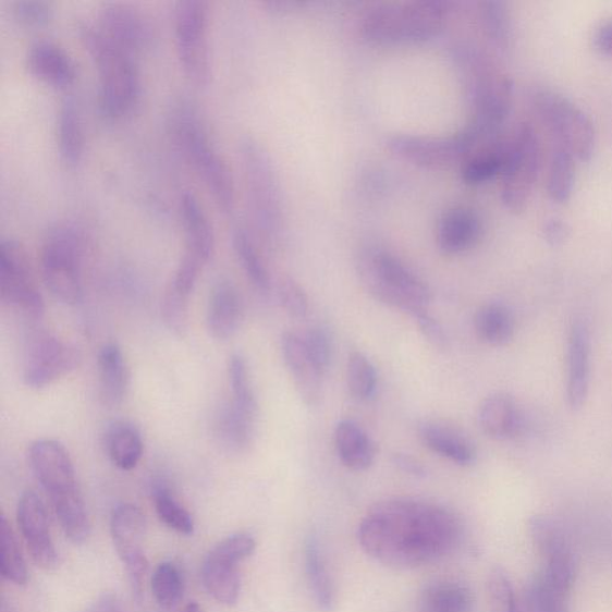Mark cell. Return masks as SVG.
I'll return each mask as SVG.
<instances>
[{
    "mask_svg": "<svg viewBox=\"0 0 612 612\" xmlns=\"http://www.w3.org/2000/svg\"><path fill=\"white\" fill-rule=\"evenodd\" d=\"M364 552L395 570H412L452 552L461 542V521L450 510L414 499L375 505L359 526Z\"/></svg>",
    "mask_w": 612,
    "mask_h": 612,
    "instance_id": "6da1fadb",
    "label": "cell"
},
{
    "mask_svg": "<svg viewBox=\"0 0 612 612\" xmlns=\"http://www.w3.org/2000/svg\"><path fill=\"white\" fill-rule=\"evenodd\" d=\"M450 60L469 108L467 127L484 140L498 137L512 109V79L491 57L469 42L452 45Z\"/></svg>",
    "mask_w": 612,
    "mask_h": 612,
    "instance_id": "7a4b0ae2",
    "label": "cell"
},
{
    "mask_svg": "<svg viewBox=\"0 0 612 612\" xmlns=\"http://www.w3.org/2000/svg\"><path fill=\"white\" fill-rule=\"evenodd\" d=\"M454 9L449 0L376 3L359 20L362 38L383 47L418 45L444 30Z\"/></svg>",
    "mask_w": 612,
    "mask_h": 612,
    "instance_id": "3957f363",
    "label": "cell"
},
{
    "mask_svg": "<svg viewBox=\"0 0 612 612\" xmlns=\"http://www.w3.org/2000/svg\"><path fill=\"white\" fill-rule=\"evenodd\" d=\"M238 157L253 228L267 246L285 238L286 206L283 187L271 154L253 137L238 144Z\"/></svg>",
    "mask_w": 612,
    "mask_h": 612,
    "instance_id": "277c9868",
    "label": "cell"
},
{
    "mask_svg": "<svg viewBox=\"0 0 612 612\" xmlns=\"http://www.w3.org/2000/svg\"><path fill=\"white\" fill-rule=\"evenodd\" d=\"M78 34L99 73V106L102 114L112 120L131 114L142 96L137 57L109 40L95 23L81 22Z\"/></svg>",
    "mask_w": 612,
    "mask_h": 612,
    "instance_id": "5b68a950",
    "label": "cell"
},
{
    "mask_svg": "<svg viewBox=\"0 0 612 612\" xmlns=\"http://www.w3.org/2000/svg\"><path fill=\"white\" fill-rule=\"evenodd\" d=\"M363 286L370 295L391 308L413 315L432 301V291L423 278L400 257L378 244H365L356 255Z\"/></svg>",
    "mask_w": 612,
    "mask_h": 612,
    "instance_id": "8992f818",
    "label": "cell"
},
{
    "mask_svg": "<svg viewBox=\"0 0 612 612\" xmlns=\"http://www.w3.org/2000/svg\"><path fill=\"white\" fill-rule=\"evenodd\" d=\"M170 128L181 152L203 180L220 210L228 213L234 210V175L217 150L197 110L187 103L178 106L171 115Z\"/></svg>",
    "mask_w": 612,
    "mask_h": 612,
    "instance_id": "52a82bcc",
    "label": "cell"
},
{
    "mask_svg": "<svg viewBox=\"0 0 612 612\" xmlns=\"http://www.w3.org/2000/svg\"><path fill=\"white\" fill-rule=\"evenodd\" d=\"M485 142L488 140H482L473 130L465 127L446 136L393 133L384 138L383 146L391 156L413 167L444 170L461 167Z\"/></svg>",
    "mask_w": 612,
    "mask_h": 612,
    "instance_id": "ba28073f",
    "label": "cell"
},
{
    "mask_svg": "<svg viewBox=\"0 0 612 612\" xmlns=\"http://www.w3.org/2000/svg\"><path fill=\"white\" fill-rule=\"evenodd\" d=\"M541 167V144L530 124H519L507 134L501 171L500 199L512 213L528 205Z\"/></svg>",
    "mask_w": 612,
    "mask_h": 612,
    "instance_id": "9c48e42d",
    "label": "cell"
},
{
    "mask_svg": "<svg viewBox=\"0 0 612 612\" xmlns=\"http://www.w3.org/2000/svg\"><path fill=\"white\" fill-rule=\"evenodd\" d=\"M534 107L555 146L567 150L580 162L590 161L596 132L582 108L552 90H538L534 95Z\"/></svg>",
    "mask_w": 612,
    "mask_h": 612,
    "instance_id": "30bf717a",
    "label": "cell"
},
{
    "mask_svg": "<svg viewBox=\"0 0 612 612\" xmlns=\"http://www.w3.org/2000/svg\"><path fill=\"white\" fill-rule=\"evenodd\" d=\"M179 63L187 78L204 87L211 78L210 10L206 0H180L174 9Z\"/></svg>",
    "mask_w": 612,
    "mask_h": 612,
    "instance_id": "8fae6325",
    "label": "cell"
},
{
    "mask_svg": "<svg viewBox=\"0 0 612 612\" xmlns=\"http://www.w3.org/2000/svg\"><path fill=\"white\" fill-rule=\"evenodd\" d=\"M83 246L77 232L58 227L46 237L41 249V271L52 295L69 305L83 301Z\"/></svg>",
    "mask_w": 612,
    "mask_h": 612,
    "instance_id": "7c38bea8",
    "label": "cell"
},
{
    "mask_svg": "<svg viewBox=\"0 0 612 612\" xmlns=\"http://www.w3.org/2000/svg\"><path fill=\"white\" fill-rule=\"evenodd\" d=\"M29 461L33 472L50 495L57 516L85 506L75 467L64 445L52 439L38 440L30 446Z\"/></svg>",
    "mask_w": 612,
    "mask_h": 612,
    "instance_id": "4fadbf2b",
    "label": "cell"
},
{
    "mask_svg": "<svg viewBox=\"0 0 612 612\" xmlns=\"http://www.w3.org/2000/svg\"><path fill=\"white\" fill-rule=\"evenodd\" d=\"M0 292L2 301L22 314L40 320L45 302L32 273L26 253L12 240L0 243Z\"/></svg>",
    "mask_w": 612,
    "mask_h": 612,
    "instance_id": "5bb4252c",
    "label": "cell"
},
{
    "mask_svg": "<svg viewBox=\"0 0 612 612\" xmlns=\"http://www.w3.org/2000/svg\"><path fill=\"white\" fill-rule=\"evenodd\" d=\"M79 351L50 333L35 334L28 344L23 365V381L32 389H44L57 379L75 371Z\"/></svg>",
    "mask_w": 612,
    "mask_h": 612,
    "instance_id": "9a60e30c",
    "label": "cell"
},
{
    "mask_svg": "<svg viewBox=\"0 0 612 612\" xmlns=\"http://www.w3.org/2000/svg\"><path fill=\"white\" fill-rule=\"evenodd\" d=\"M146 526L145 514L132 504L117 506L110 517V535L137 597L143 593L145 575L149 568L144 548Z\"/></svg>",
    "mask_w": 612,
    "mask_h": 612,
    "instance_id": "2e32d148",
    "label": "cell"
},
{
    "mask_svg": "<svg viewBox=\"0 0 612 612\" xmlns=\"http://www.w3.org/2000/svg\"><path fill=\"white\" fill-rule=\"evenodd\" d=\"M96 24L109 40L137 58L152 42L150 21L137 8L127 3L105 4Z\"/></svg>",
    "mask_w": 612,
    "mask_h": 612,
    "instance_id": "e0dca14e",
    "label": "cell"
},
{
    "mask_svg": "<svg viewBox=\"0 0 612 612\" xmlns=\"http://www.w3.org/2000/svg\"><path fill=\"white\" fill-rule=\"evenodd\" d=\"M20 530L26 541L29 553L39 567L53 571L59 563L47 511L40 495L33 491L22 494L17 506Z\"/></svg>",
    "mask_w": 612,
    "mask_h": 612,
    "instance_id": "ac0fdd59",
    "label": "cell"
},
{
    "mask_svg": "<svg viewBox=\"0 0 612 612\" xmlns=\"http://www.w3.org/2000/svg\"><path fill=\"white\" fill-rule=\"evenodd\" d=\"M482 234L480 215L469 206H454L440 216L436 241L440 252L454 256L474 248Z\"/></svg>",
    "mask_w": 612,
    "mask_h": 612,
    "instance_id": "d6986e66",
    "label": "cell"
},
{
    "mask_svg": "<svg viewBox=\"0 0 612 612\" xmlns=\"http://www.w3.org/2000/svg\"><path fill=\"white\" fill-rule=\"evenodd\" d=\"M179 211L186 238L183 255L206 266L216 249V234L210 217L197 195L191 191L181 194Z\"/></svg>",
    "mask_w": 612,
    "mask_h": 612,
    "instance_id": "ffe728a7",
    "label": "cell"
},
{
    "mask_svg": "<svg viewBox=\"0 0 612 612\" xmlns=\"http://www.w3.org/2000/svg\"><path fill=\"white\" fill-rule=\"evenodd\" d=\"M591 341L589 329L582 323H574L571 329L567 350L568 406L579 411L585 406L590 390Z\"/></svg>",
    "mask_w": 612,
    "mask_h": 612,
    "instance_id": "44dd1931",
    "label": "cell"
},
{
    "mask_svg": "<svg viewBox=\"0 0 612 612\" xmlns=\"http://www.w3.org/2000/svg\"><path fill=\"white\" fill-rule=\"evenodd\" d=\"M281 352L301 399L309 407L317 406L322 396L323 375L306 351L303 338L295 333L284 334Z\"/></svg>",
    "mask_w": 612,
    "mask_h": 612,
    "instance_id": "7402d4cb",
    "label": "cell"
},
{
    "mask_svg": "<svg viewBox=\"0 0 612 612\" xmlns=\"http://www.w3.org/2000/svg\"><path fill=\"white\" fill-rule=\"evenodd\" d=\"M26 63L34 77L54 88H69L77 78L75 61L63 47L51 41L33 44Z\"/></svg>",
    "mask_w": 612,
    "mask_h": 612,
    "instance_id": "603a6c76",
    "label": "cell"
},
{
    "mask_svg": "<svg viewBox=\"0 0 612 612\" xmlns=\"http://www.w3.org/2000/svg\"><path fill=\"white\" fill-rule=\"evenodd\" d=\"M242 318L243 304L237 289L229 280H219L208 299V332L218 341H227L237 333Z\"/></svg>",
    "mask_w": 612,
    "mask_h": 612,
    "instance_id": "cb8c5ba5",
    "label": "cell"
},
{
    "mask_svg": "<svg viewBox=\"0 0 612 612\" xmlns=\"http://www.w3.org/2000/svg\"><path fill=\"white\" fill-rule=\"evenodd\" d=\"M100 394L105 405L117 407L127 396L130 389V369L121 347L115 342H108L99 352Z\"/></svg>",
    "mask_w": 612,
    "mask_h": 612,
    "instance_id": "d4e9b609",
    "label": "cell"
},
{
    "mask_svg": "<svg viewBox=\"0 0 612 612\" xmlns=\"http://www.w3.org/2000/svg\"><path fill=\"white\" fill-rule=\"evenodd\" d=\"M482 431L497 440L517 437L523 427V418L517 402L511 396L498 393L488 396L479 411Z\"/></svg>",
    "mask_w": 612,
    "mask_h": 612,
    "instance_id": "484cf974",
    "label": "cell"
},
{
    "mask_svg": "<svg viewBox=\"0 0 612 612\" xmlns=\"http://www.w3.org/2000/svg\"><path fill=\"white\" fill-rule=\"evenodd\" d=\"M507 136H500L482 143L461 166V179L465 185L477 187L486 185L503 171Z\"/></svg>",
    "mask_w": 612,
    "mask_h": 612,
    "instance_id": "4316f807",
    "label": "cell"
},
{
    "mask_svg": "<svg viewBox=\"0 0 612 612\" xmlns=\"http://www.w3.org/2000/svg\"><path fill=\"white\" fill-rule=\"evenodd\" d=\"M419 437L427 449L458 465L475 462L476 451L470 440L450 426L425 423L419 427Z\"/></svg>",
    "mask_w": 612,
    "mask_h": 612,
    "instance_id": "83f0119b",
    "label": "cell"
},
{
    "mask_svg": "<svg viewBox=\"0 0 612 612\" xmlns=\"http://www.w3.org/2000/svg\"><path fill=\"white\" fill-rule=\"evenodd\" d=\"M334 438L338 455L345 467L353 472H364L371 467L376 448L358 424L352 420L340 421Z\"/></svg>",
    "mask_w": 612,
    "mask_h": 612,
    "instance_id": "f1b7e54d",
    "label": "cell"
},
{
    "mask_svg": "<svg viewBox=\"0 0 612 612\" xmlns=\"http://www.w3.org/2000/svg\"><path fill=\"white\" fill-rule=\"evenodd\" d=\"M105 446L110 461L121 470H133L143 458L142 433L136 426L125 420L108 425Z\"/></svg>",
    "mask_w": 612,
    "mask_h": 612,
    "instance_id": "f546056e",
    "label": "cell"
},
{
    "mask_svg": "<svg viewBox=\"0 0 612 612\" xmlns=\"http://www.w3.org/2000/svg\"><path fill=\"white\" fill-rule=\"evenodd\" d=\"M57 144L61 159L77 166L83 158L85 137L79 108L72 97L61 101L57 114Z\"/></svg>",
    "mask_w": 612,
    "mask_h": 612,
    "instance_id": "4dcf8cb0",
    "label": "cell"
},
{
    "mask_svg": "<svg viewBox=\"0 0 612 612\" xmlns=\"http://www.w3.org/2000/svg\"><path fill=\"white\" fill-rule=\"evenodd\" d=\"M201 578L208 593L218 603L234 605L241 593L238 565L208 553L201 567Z\"/></svg>",
    "mask_w": 612,
    "mask_h": 612,
    "instance_id": "1f68e13d",
    "label": "cell"
},
{
    "mask_svg": "<svg viewBox=\"0 0 612 612\" xmlns=\"http://www.w3.org/2000/svg\"><path fill=\"white\" fill-rule=\"evenodd\" d=\"M255 423L256 418L229 403L217 418L216 431L219 442L232 452L246 451L253 443Z\"/></svg>",
    "mask_w": 612,
    "mask_h": 612,
    "instance_id": "d6a6232c",
    "label": "cell"
},
{
    "mask_svg": "<svg viewBox=\"0 0 612 612\" xmlns=\"http://www.w3.org/2000/svg\"><path fill=\"white\" fill-rule=\"evenodd\" d=\"M232 246H234L237 259L244 273L250 280L253 286L261 293L271 290V276L264 256L257 247L256 241L246 228L238 227L232 232Z\"/></svg>",
    "mask_w": 612,
    "mask_h": 612,
    "instance_id": "836d02e7",
    "label": "cell"
},
{
    "mask_svg": "<svg viewBox=\"0 0 612 612\" xmlns=\"http://www.w3.org/2000/svg\"><path fill=\"white\" fill-rule=\"evenodd\" d=\"M473 592L462 583H438L428 587L421 598V612H473Z\"/></svg>",
    "mask_w": 612,
    "mask_h": 612,
    "instance_id": "e575fe53",
    "label": "cell"
},
{
    "mask_svg": "<svg viewBox=\"0 0 612 612\" xmlns=\"http://www.w3.org/2000/svg\"><path fill=\"white\" fill-rule=\"evenodd\" d=\"M475 330L485 344L505 346L514 334L513 317L504 305L486 304L475 316Z\"/></svg>",
    "mask_w": 612,
    "mask_h": 612,
    "instance_id": "d590c367",
    "label": "cell"
},
{
    "mask_svg": "<svg viewBox=\"0 0 612 612\" xmlns=\"http://www.w3.org/2000/svg\"><path fill=\"white\" fill-rule=\"evenodd\" d=\"M480 27L486 40L495 51L505 52L512 36V20L509 5L503 0H485L479 3Z\"/></svg>",
    "mask_w": 612,
    "mask_h": 612,
    "instance_id": "8d00e7d4",
    "label": "cell"
},
{
    "mask_svg": "<svg viewBox=\"0 0 612 612\" xmlns=\"http://www.w3.org/2000/svg\"><path fill=\"white\" fill-rule=\"evenodd\" d=\"M305 567L316 604L326 611L332 609L334 604L333 583L314 537H310L305 546Z\"/></svg>",
    "mask_w": 612,
    "mask_h": 612,
    "instance_id": "74e56055",
    "label": "cell"
},
{
    "mask_svg": "<svg viewBox=\"0 0 612 612\" xmlns=\"http://www.w3.org/2000/svg\"><path fill=\"white\" fill-rule=\"evenodd\" d=\"M152 497L158 517L168 528L181 535L194 533L192 514L179 503L164 480H157L154 484Z\"/></svg>",
    "mask_w": 612,
    "mask_h": 612,
    "instance_id": "f35d334b",
    "label": "cell"
},
{
    "mask_svg": "<svg viewBox=\"0 0 612 612\" xmlns=\"http://www.w3.org/2000/svg\"><path fill=\"white\" fill-rule=\"evenodd\" d=\"M575 161L572 154L554 145L548 171V193L558 204L570 200L575 181Z\"/></svg>",
    "mask_w": 612,
    "mask_h": 612,
    "instance_id": "ab89813d",
    "label": "cell"
},
{
    "mask_svg": "<svg viewBox=\"0 0 612 612\" xmlns=\"http://www.w3.org/2000/svg\"><path fill=\"white\" fill-rule=\"evenodd\" d=\"M229 382L232 394V405L253 418H257V400L252 383L247 360L241 354H232L229 366Z\"/></svg>",
    "mask_w": 612,
    "mask_h": 612,
    "instance_id": "60d3db41",
    "label": "cell"
},
{
    "mask_svg": "<svg viewBox=\"0 0 612 612\" xmlns=\"http://www.w3.org/2000/svg\"><path fill=\"white\" fill-rule=\"evenodd\" d=\"M529 533L534 546L544 560L571 550L561 525L552 517L537 514L529 521Z\"/></svg>",
    "mask_w": 612,
    "mask_h": 612,
    "instance_id": "b9f144b4",
    "label": "cell"
},
{
    "mask_svg": "<svg viewBox=\"0 0 612 612\" xmlns=\"http://www.w3.org/2000/svg\"><path fill=\"white\" fill-rule=\"evenodd\" d=\"M0 572L9 583L23 586L28 583L26 560L17 542L14 530L7 518L2 517V552H0Z\"/></svg>",
    "mask_w": 612,
    "mask_h": 612,
    "instance_id": "7bdbcfd3",
    "label": "cell"
},
{
    "mask_svg": "<svg viewBox=\"0 0 612 612\" xmlns=\"http://www.w3.org/2000/svg\"><path fill=\"white\" fill-rule=\"evenodd\" d=\"M151 589L156 602L164 609L174 608L180 602L185 590V580L174 562H162L156 568Z\"/></svg>",
    "mask_w": 612,
    "mask_h": 612,
    "instance_id": "ee69618b",
    "label": "cell"
},
{
    "mask_svg": "<svg viewBox=\"0 0 612 612\" xmlns=\"http://www.w3.org/2000/svg\"><path fill=\"white\" fill-rule=\"evenodd\" d=\"M347 384L351 394L359 401L370 400L377 390L374 364L362 352H353L347 363Z\"/></svg>",
    "mask_w": 612,
    "mask_h": 612,
    "instance_id": "f6af8a7d",
    "label": "cell"
},
{
    "mask_svg": "<svg viewBox=\"0 0 612 612\" xmlns=\"http://www.w3.org/2000/svg\"><path fill=\"white\" fill-rule=\"evenodd\" d=\"M567 598L538 574L526 589L525 604L529 612H568Z\"/></svg>",
    "mask_w": 612,
    "mask_h": 612,
    "instance_id": "bcb514c9",
    "label": "cell"
},
{
    "mask_svg": "<svg viewBox=\"0 0 612 612\" xmlns=\"http://www.w3.org/2000/svg\"><path fill=\"white\" fill-rule=\"evenodd\" d=\"M488 602L492 612H519L516 593L506 572L494 567L488 575L487 582Z\"/></svg>",
    "mask_w": 612,
    "mask_h": 612,
    "instance_id": "7dc6e473",
    "label": "cell"
},
{
    "mask_svg": "<svg viewBox=\"0 0 612 612\" xmlns=\"http://www.w3.org/2000/svg\"><path fill=\"white\" fill-rule=\"evenodd\" d=\"M189 297L168 286L162 302V317L171 333L182 336L188 329Z\"/></svg>",
    "mask_w": 612,
    "mask_h": 612,
    "instance_id": "c3c4849f",
    "label": "cell"
},
{
    "mask_svg": "<svg viewBox=\"0 0 612 612\" xmlns=\"http://www.w3.org/2000/svg\"><path fill=\"white\" fill-rule=\"evenodd\" d=\"M278 296L285 311L296 320H302L309 313V298L298 281L291 277L281 278Z\"/></svg>",
    "mask_w": 612,
    "mask_h": 612,
    "instance_id": "681fc988",
    "label": "cell"
},
{
    "mask_svg": "<svg viewBox=\"0 0 612 612\" xmlns=\"http://www.w3.org/2000/svg\"><path fill=\"white\" fill-rule=\"evenodd\" d=\"M255 549L256 542L250 535L237 534L220 541L210 553L219 559L240 565L242 561L254 554Z\"/></svg>",
    "mask_w": 612,
    "mask_h": 612,
    "instance_id": "f907efd6",
    "label": "cell"
},
{
    "mask_svg": "<svg viewBox=\"0 0 612 612\" xmlns=\"http://www.w3.org/2000/svg\"><path fill=\"white\" fill-rule=\"evenodd\" d=\"M16 19L27 27H42L54 15L53 5L47 0H17L14 3Z\"/></svg>",
    "mask_w": 612,
    "mask_h": 612,
    "instance_id": "816d5d0a",
    "label": "cell"
},
{
    "mask_svg": "<svg viewBox=\"0 0 612 612\" xmlns=\"http://www.w3.org/2000/svg\"><path fill=\"white\" fill-rule=\"evenodd\" d=\"M303 341L317 369L325 376L332 359V340L329 334L323 328L316 327L309 329Z\"/></svg>",
    "mask_w": 612,
    "mask_h": 612,
    "instance_id": "f5cc1de1",
    "label": "cell"
},
{
    "mask_svg": "<svg viewBox=\"0 0 612 612\" xmlns=\"http://www.w3.org/2000/svg\"><path fill=\"white\" fill-rule=\"evenodd\" d=\"M420 329V332L430 344L440 351L449 347V339L442 325L428 314L426 309L416 311L412 315Z\"/></svg>",
    "mask_w": 612,
    "mask_h": 612,
    "instance_id": "db71d44e",
    "label": "cell"
},
{
    "mask_svg": "<svg viewBox=\"0 0 612 612\" xmlns=\"http://www.w3.org/2000/svg\"><path fill=\"white\" fill-rule=\"evenodd\" d=\"M543 237L550 246H561L568 237V228L559 218H550L543 225Z\"/></svg>",
    "mask_w": 612,
    "mask_h": 612,
    "instance_id": "11a10c76",
    "label": "cell"
},
{
    "mask_svg": "<svg viewBox=\"0 0 612 612\" xmlns=\"http://www.w3.org/2000/svg\"><path fill=\"white\" fill-rule=\"evenodd\" d=\"M593 45L598 52L612 57V19L603 21L596 28L593 34Z\"/></svg>",
    "mask_w": 612,
    "mask_h": 612,
    "instance_id": "9f6ffc18",
    "label": "cell"
},
{
    "mask_svg": "<svg viewBox=\"0 0 612 612\" xmlns=\"http://www.w3.org/2000/svg\"><path fill=\"white\" fill-rule=\"evenodd\" d=\"M393 463L396 467L406 474L416 476V477H424L426 476V469L421 462L415 460L414 457L405 454H395L393 456Z\"/></svg>",
    "mask_w": 612,
    "mask_h": 612,
    "instance_id": "6f0895ef",
    "label": "cell"
},
{
    "mask_svg": "<svg viewBox=\"0 0 612 612\" xmlns=\"http://www.w3.org/2000/svg\"><path fill=\"white\" fill-rule=\"evenodd\" d=\"M87 612H124V608L117 595L108 592L97 598Z\"/></svg>",
    "mask_w": 612,
    "mask_h": 612,
    "instance_id": "680465c9",
    "label": "cell"
},
{
    "mask_svg": "<svg viewBox=\"0 0 612 612\" xmlns=\"http://www.w3.org/2000/svg\"><path fill=\"white\" fill-rule=\"evenodd\" d=\"M306 3L297 2V0H269V2H265V7L269 10L274 12V14H290V12L296 11Z\"/></svg>",
    "mask_w": 612,
    "mask_h": 612,
    "instance_id": "91938a15",
    "label": "cell"
},
{
    "mask_svg": "<svg viewBox=\"0 0 612 612\" xmlns=\"http://www.w3.org/2000/svg\"><path fill=\"white\" fill-rule=\"evenodd\" d=\"M182 612H204L198 603H189Z\"/></svg>",
    "mask_w": 612,
    "mask_h": 612,
    "instance_id": "94428289",
    "label": "cell"
},
{
    "mask_svg": "<svg viewBox=\"0 0 612 612\" xmlns=\"http://www.w3.org/2000/svg\"><path fill=\"white\" fill-rule=\"evenodd\" d=\"M519 612H522V610Z\"/></svg>",
    "mask_w": 612,
    "mask_h": 612,
    "instance_id": "6125c7cd",
    "label": "cell"
}]
</instances>
